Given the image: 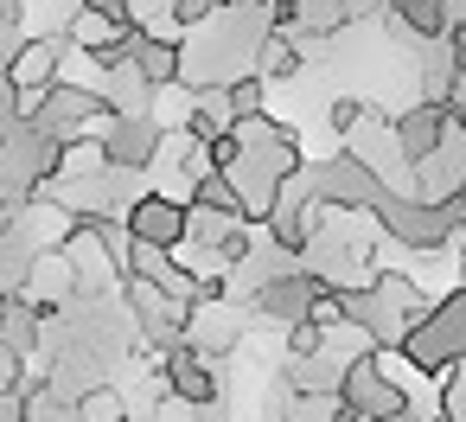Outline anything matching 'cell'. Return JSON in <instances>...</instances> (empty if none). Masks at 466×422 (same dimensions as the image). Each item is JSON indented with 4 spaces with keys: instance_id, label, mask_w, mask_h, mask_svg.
Instances as JSON below:
<instances>
[{
    "instance_id": "obj_1",
    "label": "cell",
    "mask_w": 466,
    "mask_h": 422,
    "mask_svg": "<svg viewBox=\"0 0 466 422\" xmlns=\"http://www.w3.org/2000/svg\"><path fill=\"white\" fill-rule=\"evenodd\" d=\"M339 403H345L351 416H364V422H383V416H402V409H409V403H402V390L383 377V365H377V358H358V365H345Z\"/></svg>"
},
{
    "instance_id": "obj_2",
    "label": "cell",
    "mask_w": 466,
    "mask_h": 422,
    "mask_svg": "<svg viewBox=\"0 0 466 422\" xmlns=\"http://www.w3.org/2000/svg\"><path fill=\"white\" fill-rule=\"evenodd\" d=\"M128 237H135V243H147V250H179V243L192 237V211H186V205H173V199L141 192V199L128 205Z\"/></svg>"
},
{
    "instance_id": "obj_3",
    "label": "cell",
    "mask_w": 466,
    "mask_h": 422,
    "mask_svg": "<svg viewBox=\"0 0 466 422\" xmlns=\"http://www.w3.org/2000/svg\"><path fill=\"white\" fill-rule=\"evenodd\" d=\"M160 377H167V390H173L179 403H192V409H218V377H211V358H205L198 345H173L167 365H160Z\"/></svg>"
},
{
    "instance_id": "obj_4",
    "label": "cell",
    "mask_w": 466,
    "mask_h": 422,
    "mask_svg": "<svg viewBox=\"0 0 466 422\" xmlns=\"http://www.w3.org/2000/svg\"><path fill=\"white\" fill-rule=\"evenodd\" d=\"M319 294H326L319 275H275V282L256 288V314H262V320H281V326H300Z\"/></svg>"
},
{
    "instance_id": "obj_5",
    "label": "cell",
    "mask_w": 466,
    "mask_h": 422,
    "mask_svg": "<svg viewBox=\"0 0 466 422\" xmlns=\"http://www.w3.org/2000/svg\"><path fill=\"white\" fill-rule=\"evenodd\" d=\"M71 52V33H52V39H26L20 46V58L7 65V77H14V90L20 97H33V90H52L58 84V58Z\"/></svg>"
},
{
    "instance_id": "obj_6",
    "label": "cell",
    "mask_w": 466,
    "mask_h": 422,
    "mask_svg": "<svg viewBox=\"0 0 466 422\" xmlns=\"http://www.w3.org/2000/svg\"><path fill=\"white\" fill-rule=\"evenodd\" d=\"M160 129L147 122V116H135V122H116L109 135H103V160L116 167V173H141L147 160H160Z\"/></svg>"
},
{
    "instance_id": "obj_7",
    "label": "cell",
    "mask_w": 466,
    "mask_h": 422,
    "mask_svg": "<svg viewBox=\"0 0 466 422\" xmlns=\"http://www.w3.org/2000/svg\"><path fill=\"white\" fill-rule=\"evenodd\" d=\"M441 135H447V109H434V103H415L396 116V148L409 167H428L441 154Z\"/></svg>"
},
{
    "instance_id": "obj_8",
    "label": "cell",
    "mask_w": 466,
    "mask_h": 422,
    "mask_svg": "<svg viewBox=\"0 0 466 422\" xmlns=\"http://www.w3.org/2000/svg\"><path fill=\"white\" fill-rule=\"evenodd\" d=\"M128 65H135V77H141L147 90H173L179 71H186V65H179V46L160 39V33H141V26H135V58H128Z\"/></svg>"
},
{
    "instance_id": "obj_9",
    "label": "cell",
    "mask_w": 466,
    "mask_h": 422,
    "mask_svg": "<svg viewBox=\"0 0 466 422\" xmlns=\"http://www.w3.org/2000/svg\"><path fill=\"white\" fill-rule=\"evenodd\" d=\"M319 186H326V205H377L383 199V186L364 160H332Z\"/></svg>"
},
{
    "instance_id": "obj_10",
    "label": "cell",
    "mask_w": 466,
    "mask_h": 422,
    "mask_svg": "<svg viewBox=\"0 0 466 422\" xmlns=\"http://www.w3.org/2000/svg\"><path fill=\"white\" fill-rule=\"evenodd\" d=\"M345 20H351V7H345V0H294V33L332 39Z\"/></svg>"
},
{
    "instance_id": "obj_11",
    "label": "cell",
    "mask_w": 466,
    "mask_h": 422,
    "mask_svg": "<svg viewBox=\"0 0 466 422\" xmlns=\"http://www.w3.org/2000/svg\"><path fill=\"white\" fill-rule=\"evenodd\" d=\"M256 52H262V71H256L262 84H288V77H300V52H294L288 33H262Z\"/></svg>"
},
{
    "instance_id": "obj_12",
    "label": "cell",
    "mask_w": 466,
    "mask_h": 422,
    "mask_svg": "<svg viewBox=\"0 0 466 422\" xmlns=\"http://www.w3.org/2000/svg\"><path fill=\"white\" fill-rule=\"evenodd\" d=\"M26 422H77V403L52 390V377H26Z\"/></svg>"
},
{
    "instance_id": "obj_13",
    "label": "cell",
    "mask_w": 466,
    "mask_h": 422,
    "mask_svg": "<svg viewBox=\"0 0 466 422\" xmlns=\"http://www.w3.org/2000/svg\"><path fill=\"white\" fill-rule=\"evenodd\" d=\"M396 20H402L409 39H441V33H447V0H409Z\"/></svg>"
},
{
    "instance_id": "obj_14",
    "label": "cell",
    "mask_w": 466,
    "mask_h": 422,
    "mask_svg": "<svg viewBox=\"0 0 466 422\" xmlns=\"http://www.w3.org/2000/svg\"><path fill=\"white\" fill-rule=\"evenodd\" d=\"M262 97H268V84H262L256 71L224 84V103H230V116H237V122H249V116H268V103H262Z\"/></svg>"
},
{
    "instance_id": "obj_15",
    "label": "cell",
    "mask_w": 466,
    "mask_h": 422,
    "mask_svg": "<svg viewBox=\"0 0 466 422\" xmlns=\"http://www.w3.org/2000/svg\"><path fill=\"white\" fill-rule=\"evenodd\" d=\"M288 352H294V358H319V352H326V333L300 320V326H288Z\"/></svg>"
},
{
    "instance_id": "obj_16",
    "label": "cell",
    "mask_w": 466,
    "mask_h": 422,
    "mask_svg": "<svg viewBox=\"0 0 466 422\" xmlns=\"http://www.w3.org/2000/svg\"><path fill=\"white\" fill-rule=\"evenodd\" d=\"M0 390L26 396V365H20V352H7V345H0Z\"/></svg>"
},
{
    "instance_id": "obj_17",
    "label": "cell",
    "mask_w": 466,
    "mask_h": 422,
    "mask_svg": "<svg viewBox=\"0 0 466 422\" xmlns=\"http://www.w3.org/2000/svg\"><path fill=\"white\" fill-rule=\"evenodd\" d=\"M358 122H364V103H358V97H339V103H332V129H339V135H351Z\"/></svg>"
},
{
    "instance_id": "obj_18",
    "label": "cell",
    "mask_w": 466,
    "mask_h": 422,
    "mask_svg": "<svg viewBox=\"0 0 466 422\" xmlns=\"http://www.w3.org/2000/svg\"><path fill=\"white\" fill-rule=\"evenodd\" d=\"M441 58L453 65V77H466V26H447V46H441Z\"/></svg>"
},
{
    "instance_id": "obj_19",
    "label": "cell",
    "mask_w": 466,
    "mask_h": 422,
    "mask_svg": "<svg viewBox=\"0 0 466 422\" xmlns=\"http://www.w3.org/2000/svg\"><path fill=\"white\" fill-rule=\"evenodd\" d=\"M20 122V90H14V77L0 71V129H14Z\"/></svg>"
},
{
    "instance_id": "obj_20",
    "label": "cell",
    "mask_w": 466,
    "mask_h": 422,
    "mask_svg": "<svg viewBox=\"0 0 466 422\" xmlns=\"http://www.w3.org/2000/svg\"><path fill=\"white\" fill-rule=\"evenodd\" d=\"M383 7H390V14H402V7H409V0H383Z\"/></svg>"
},
{
    "instance_id": "obj_21",
    "label": "cell",
    "mask_w": 466,
    "mask_h": 422,
    "mask_svg": "<svg viewBox=\"0 0 466 422\" xmlns=\"http://www.w3.org/2000/svg\"><path fill=\"white\" fill-rule=\"evenodd\" d=\"M460 129H466V109H460Z\"/></svg>"
},
{
    "instance_id": "obj_22",
    "label": "cell",
    "mask_w": 466,
    "mask_h": 422,
    "mask_svg": "<svg viewBox=\"0 0 466 422\" xmlns=\"http://www.w3.org/2000/svg\"><path fill=\"white\" fill-rule=\"evenodd\" d=\"M460 269H466V262H460Z\"/></svg>"
}]
</instances>
